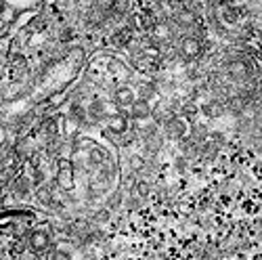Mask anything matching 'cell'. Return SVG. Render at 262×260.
<instances>
[{"label":"cell","instance_id":"1","mask_svg":"<svg viewBox=\"0 0 262 260\" xmlns=\"http://www.w3.org/2000/svg\"><path fill=\"white\" fill-rule=\"evenodd\" d=\"M181 51H183V55L187 57V59H193V57H198L200 55V51H202V45H200V40L198 38H185L183 42H181Z\"/></svg>","mask_w":262,"mask_h":260},{"label":"cell","instance_id":"2","mask_svg":"<svg viewBox=\"0 0 262 260\" xmlns=\"http://www.w3.org/2000/svg\"><path fill=\"white\" fill-rule=\"evenodd\" d=\"M130 112H133V116H135V118H147V116L151 114L147 101H135V103H133V107H130Z\"/></svg>","mask_w":262,"mask_h":260},{"label":"cell","instance_id":"3","mask_svg":"<svg viewBox=\"0 0 262 260\" xmlns=\"http://www.w3.org/2000/svg\"><path fill=\"white\" fill-rule=\"evenodd\" d=\"M133 91H130V89H120L118 93H116V101L120 103V105H130V103H133Z\"/></svg>","mask_w":262,"mask_h":260},{"label":"cell","instance_id":"4","mask_svg":"<svg viewBox=\"0 0 262 260\" xmlns=\"http://www.w3.org/2000/svg\"><path fill=\"white\" fill-rule=\"evenodd\" d=\"M231 74H233V76H246V74H248L246 63H244V61L233 63V65H231Z\"/></svg>","mask_w":262,"mask_h":260},{"label":"cell","instance_id":"5","mask_svg":"<svg viewBox=\"0 0 262 260\" xmlns=\"http://www.w3.org/2000/svg\"><path fill=\"white\" fill-rule=\"evenodd\" d=\"M179 21H181V24H185V26H191V24H195V15L191 11H183L179 15Z\"/></svg>","mask_w":262,"mask_h":260},{"label":"cell","instance_id":"6","mask_svg":"<svg viewBox=\"0 0 262 260\" xmlns=\"http://www.w3.org/2000/svg\"><path fill=\"white\" fill-rule=\"evenodd\" d=\"M112 128L118 130V133H122V130L126 128V122L122 118H112Z\"/></svg>","mask_w":262,"mask_h":260},{"label":"cell","instance_id":"7","mask_svg":"<svg viewBox=\"0 0 262 260\" xmlns=\"http://www.w3.org/2000/svg\"><path fill=\"white\" fill-rule=\"evenodd\" d=\"M5 9V0H0V11H3Z\"/></svg>","mask_w":262,"mask_h":260}]
</instances>
